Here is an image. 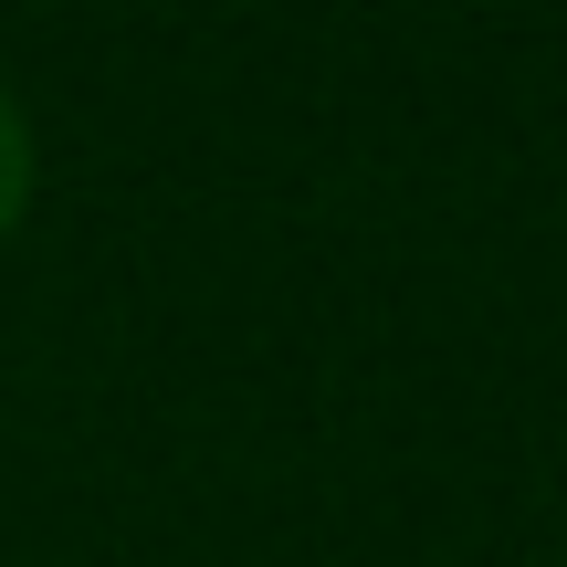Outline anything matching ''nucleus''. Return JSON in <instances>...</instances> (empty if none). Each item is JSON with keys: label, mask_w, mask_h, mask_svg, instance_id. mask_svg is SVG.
I'll use <instances>...</instances> for the list:
<instances>
[{"label": "nucleus", "mask_w": 567, "mask_h": 567, "mask_svg": "<svg viewBox=\"0 0 567 567\" xmlns=\"http://www.w3.org/2000/svg\"><path fill=\"white\" fill-rule=\"evenodd\" d=\"M21 210H32V126H21L11 84H0V243L21 231Z\"/></svg>", "instance_id": "f257e3e1"}]
</instances>
